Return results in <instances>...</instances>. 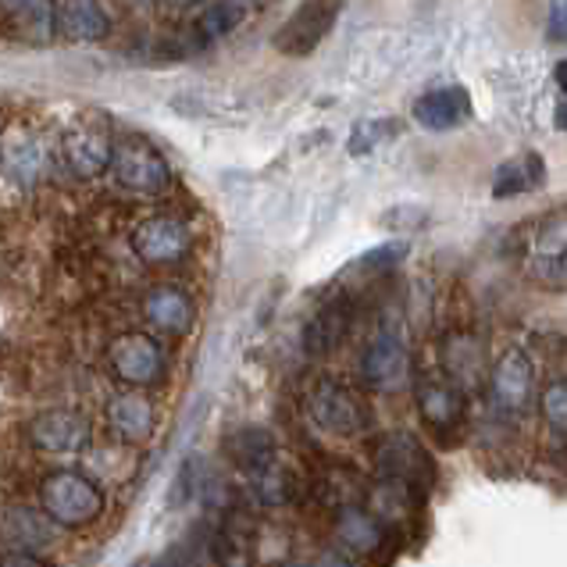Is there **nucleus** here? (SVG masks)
<instances>
[{
  "label": "nucleus",
  "mask_w": 567,
  "mask_h": 567,
  "mask_svg": "<svg viewBox=\"0 0 567 567\" xmlns=\"http://www.w3.org/2000/svg\"><path fill=\"white\" fill-rule=\"evenodd\" d=\"M229 461L261 507H282L297 496V478L279 457V443L261 425H243L229 435Z\"/></svg>",
  "instance_id": "f257e3e1"
},
{
  "label": "nucleus",
  "mask_w": 567,
  "mask_h": 567,
  "mask_svg": "<svg viewBox=\"0 0 567 567\" xmlns=\"http://www.w3.org/2000/svg\"><path fill=\"white\" fill-rule=\"evenodd\" d=\"M303 411L311 417V425L321 429L332 440H358L371 429V408L368 400L353 385L321 375L307 385Z\"/></svg>",
  "instance_id": "f03ea898"
},
{
  "label": "nucleus",
  "mask_w": 567,
  "mask_h": 567,
  "mask_svg": "<svg viewBox=\"0 0 567 567\" xmlns=\"http://www.w3.org/2000/svg\"><path fill=\"white\" fill-rule=\"evenodd\" d=\"M111 172H115V183L136 193V197H161V193L175 186L168 157L140 133L115 140V147H111Z\"/></svg>",
  "instance_id": "7ed1b4c3"
},
{
  "label": "nucleus",
  "mask_w": 567,
  "mask_h": 567,
  "mask_svg": "<svg viewBox=\"0 0 567 567\" xmlns=\"http://www.w3.org/2000/svg\"><path fill=\"white\" fill-rule=\"evenodd\" d=\"M37 499L43 514L61 528H86L104 514L101 485L83 478L79 472H51L43 475Z\"/></svg>",
  "instance_id": "20e7f679"
},
{
  "label": "nucleus",
  "mask_w": 567,
  "mask_h": 567,
  "mask_svg": "<svg viewBox=\"0 0 567 567\" xmlns=\"http://www.w3.org/2000/svg\"><path fill=\"white\" fill-rule=\"evenodd\" d=\"M408 332L396 315H385L379 321V329L371 332L364 358H361V379L375 393H396L408 382Z\"/></svg>",
  "instance_id": "39448f33"
},
{
  "label": "nucleus",
  "mask_w": 567,
  "mask_h": 567,
  "mask_svg": "<svg viewBox=\"0 0 567 567\" xmlns=\"http://www.w3.org/2000/svg\"><path fill=\"white\" fill-rule=\"evenodd\" d=\"M371 457H375L379 478L403 482L417 493H429L435 485V461H432L429 446L421 443L414 432H403V429L382 432Z\"/></svg>",
  "instance_id": "423d86ee"
},
{
  "label": "nucleus",
  "mask_w": 567,
  "mask_h": 567,
  "mask_svg": "<svg viewBox=\"0 0 567 567\" xmlns=\"http://www.w3.org/2000/svg\"><path fill=\"white\" fill-rule=\"evenodd\" d=\"M111 147H115V136L101 118H75L64 125L61 143H58V154H61V165L75 179H101V175L111 168Z\"/></svg>",
  "instance_id": "0eeeda50"
},
{
  "label": "nucleus",
  "mask_w": 567,
  "mask_h": 567,
  "mask_svg": "<svg viewBox=\"0 0 567 567\" xmlns=\"http://www.w3.org/2000/svg\"><path fill=\"white\" fill-rule=\"evenodd\" d=\"M485 382H489L493 408L504 417L517 421L525 417V411L532 408V396H536V364H532L522 347H507L493 361V368L485 371Z\"/></svg>",
  "instance_id": "6e6552de"
},
{
  "label": "nucleus",
  "mask_w": 567,
  "mask_h": 567,
  "mask_svg": "<svg viewBox=\"0 0 567 567\" xmlns=\"http://www.w3.org/2000/svg\"><path fill=\"white\" fill-rule=\"evenodd\" d=\"M107 368L122 385L151 389V385H157L161 379H165L168 361H165V350H161V343L154 336L125 332L107 347Z\"/></svg>",
  "instance_id": "1a4fd4ad"
},
{
  "label": "nucleus",
  "mask_w": 567,
  "mask_h": 567,
  "mask_svg": "<svg viewBox=\"0 0 567 567\" xmlns=\"http://www.w3.org/2000/svg\"><path fill=\"white\" fill-rule=\"evenodd\" d=\"M343 0H303L289 19L275 29V51L286 58H307L315 54L332 32Z\"/></svg>",
  "instance_id": "9d476101"
},
{
  "label": "nucleus",
  "mask_w": 567,
  "mask_h": 567,
  "mask_svg": "<svg viewBox=\"0 0 567 567\" xmlns=\"http://www.w3.org/2000/svg\"><path fill=\"white\" fill-rule=\"evenodd\" d=\"M193 250V229L175 215H151L133 229V254L143 265L168 268L186 261Z\"/></svg>",
  "instance_id": "9b49d317"
},
{
  "label": "nucleus",
  "mask_w": 567,
  "mask_h": 567,
  "mask_svg": "<svg viewBox=\"0 0 567 567\" xmlns=\"http://www.w3.org/2000/svg\"><path fill=\"white\" fill-rule=\"evenodd\" d=\"M414 403H417L421 421H425V425L432 429V435H440V440H453V435L464 429V417H467L464 393L443 375V371L440 375H421L417 379Z\"/></svg>",
  "instance_id": "f8f14e48"
},
{
  "label": "nucleus",
  "mask_w": 567,
  "mask_h": 567,
  "mask_svg": "<svg viewBox=\"0 0 567 567\" xmlns=\"http://www.w3.org/2000/svg\"><path fill=\"white\" fill-rule=\"evenodd\" d=\"M29 443L43 453H79L93 440L90 417L79 411H47L29 421Z\"/></svg>",
  "instance_id": "ddd939ff"
},
{
  "label": "nucleus",
  "mask_w": 567,
  "mask_h": 567,
  "mask_svg": "<svg viewBox=\"0 0 567 567\" xmlns=\"http://www.w3.org/2000/svg\"><path fill=\"white\" fill-rule=\"evenodd\" d=\"M440 361H443V375L461 389H478L485 382V371H489V361H485V343L475 332H446L440 343Z\"/></svg>",
  "instance_id": "4468645a"
},
{
  "label": "nucleus",
  "mask_w": 567,
  "mask_h": 567,
  "mask_svg": "<svg viewBox=\"0 0 567 567\" xmlns=\"http://www.w3.org/2000/svg\"><path fill=\"white\" fill-rule=\"evenodd\" d=\"M411 118L429 128V133H450V128H461L467 118H472V93L464 86H435L429 93H421Z\"/></svg>",
  "instance_id": "2eb2a0df"
},
{
  "label": "nucleus",
  "mask_w": 567,
  "mask_h": 567,
  "mask_svg": "<svg viewBox=\"0 0 567 567\" xmlns=\"http://www.w3.org/2000/svg\"><path fill=\"white\" fill-rule=\"evenodd\" d=\"M143 315L157 329L168 336H186L197 321V303L179 286H154L147 297H143Z\"/></svg>",
  "instance_id": "dca6fc26"
},
{
  "label": "nucleus",
  "mask_w": 567,
  "mask_h": 567,
  "mask_svg": "<svg viewBox=\"0 0 567 567\" xmlns=\"http://www.w3.org/2000/svg\"><path fill=\"white\" fill-rule=\"evenodd\" d=\"M111 32V19L101 0H61L54 14V37L69 43H101Z\"/></svg>",
  "instance_id": "f3484780"
},
{
  "label": "nucleus",
  "mask_w": 567,
  "mask_h": 567,
  "mask_svg": "<svg viewBox=\"0 0 567 567\" xmlns=\"http://www.w3.org/2000/svg\"><path fill=\"white\" fill-rule=\"evenodd\" d=\"M350 321H353V303H350L347 297L329 300L311 321H307L303 350L311 353V358H326V353H332V350L347 339Z\"/></svg>",
  "instance_id": "a211bd4d"
},
{
  "label": "nucleus",
  "mask_w": 567,
  "mask_h": 567,
  "mask_svg": "<svg viewBox=\"0 0 567 567\" xmlns=\"http://www.w3.org/2000/svg\"><path fill=\"white\" fill-rule=\"evenodd\" d=\"M107 425L125 443H147L154 435V408L140 393H118L107 400Z\"/></svg>",
  "instance_id": "6ab92c4d"
},
{
  "label": "nucleus",
  "mask_w": 567,
  "mask_h": 567,
  "mask_svg": "<svg viewBox=\"0 0 567 567\" xmlns=\"http://www.w3.org/2000/svg\"><path fill=\"white\" fill-rule=\"evenodd\" d=\"M0 172L8 175L11 186L32 189L43 175V147L32 133H14L4 147H0Z\"/></svg>",
  "instance_id": "aec40b11"
},
{
  "label": "nucleus",
  "mask_w": 567,
  "mask_h": 567,
  "mask_svg": "<svg viewBox=\"0 0 567 567\" xmlns=\"http://www.w3.org/2000/svg\"><path fill=\"white\" fill-rule=\"evenodd\" d=\"M421 499H425V493L411 489V485L379 478V485L368 496V504H371L368 514L389 532V528H396V525H408V517L421 507Z\"/></svg>",
  "instance_id": "412c9836"
},
{
  "label": "nucleus",
  "mask_w": 567,
  "mask_h": 567,
  "mask_svg": "<svg viewBox=\"0 0 567 567\" xmlns=\"http://www.w3.org/2000/svg\"><path fill=\"white\" fill-rule=\"evenodd\" d=\"M336 532H339V539H343L347 554H364V557H379L382 539L389 536L361 504L336 511Z\"/></svg>",
  "instance_id": "4be33fe9"
},
{
  "label": "nucleus",
  "mask_w": 567,
  "mask_h": 567,
  "mask_svg": "<svg viewBox=\"0 0 567 567\" xmlns=\"http://www.w3.org/2000/svg\"><path fill=\"white\" fill-rule=\"evenodd\" d=\"M543 179H546V165H543L539 154L504 161L493 175V197H499V200L517 197V193H528V189L543 186Z\"/></svg>",
  "instance_id": "5701e85b"
},
{
  "label": "nucleus",
  "mask_w": 567,
  "mask_h": 567,
  "mask_svg": "<svg viewBox=\"0 0 567 567\" xmlns=\"http://www.w3.org/2000/svg\"><path fill=\"white\" fill-rule=\"evenodd\" d=\"M528 271L536 275L543 286H554L560 289L564 286V221L557 218L554 229H543V236L536 239V247H532V257H528Z\"/></svg>",
  "instance_id": "b1692460"
},
{
  "label": "nucleus",
  "mask_w": 567,
  "mask_h": 567,
  "mask_svg": "<svg viewBox=\"0 0 567 567\" xmlns=\"http://www.w3.org/2000/svg\"><path fill=\"white\" fill-rule=\"evenodd\" d=\"M0 539L19 546V549H29L47 543V532L40 525V517L25 511V507H0Z\"/></svg>",
  "instance_id": "393cba45"
},
{
  "label": "nucleus",
  "mask_w": 567,
  "mask_h": 567,
  "mask_svg": "<svg viewBox=\"0 0 567 567\" xmlns=\"http://www.w3.org/2000/svg\"><path fill=\"white\" fill-rule=\"evenodd\" d=\"M243 22H247V4L243 0H218V4H210L200 22H197V32L200 40H218V37H229L233 29H239Z\"/></svg>",
  "instance_id": "a878e982"
},
{
  "label": "nucleus",
  "mask_w": 567,
  "mask_h": 567,
  "mask_svg": "<svg viewBox=\"0 0 567 567\" xmlns=\"http://www.w3.org/2000/svg\"><path fill=\"white\" fill-rule=\"evenodd\" d=\"M543 417H546V429L557 435V443H564L567 435V382L554 379L543 389Z\"/></svg>",
  "instance_id": "bb28decb"
},
{
  "label": "nucleus",
  "mask_w": 567,
  "mask_h": 567,
  "mask_svg": "<svg viewBox=\"0 0 567 567\" xmlns=\"http://www.w3.org/2000/svg\"><path fill=\"white\" fill-rule=\"evenodd\" d=\"M385 136H393V128L385 125V118L382 122L364 118V122L353 125V133H350V154L353 157H364V154H371L375 147H382Z\"/></svg>",
  "instance_id": "cd10ccee"
},
{
  "label": "nucleus",
  "mask_w": 567,
  "mask_h": 567,
  "mask_svg": "<svg viewBox=\"0 0 567 567\" xmlns=\"http://www.w3.org/2000/svg\"><path fill=\"white\" fill-rule=\"evenodd\" d=\"M403 257H408V243H403V239H393V243H385V247L364 254V257H361V268H364V271H389L393 265H400Z\"/></svg>",
  "instance_id": "c85d7f7f"
},
{
  "label": "nucleus",
  "mask_w": 567,
  "mask_h": 567,
  "mask_svg": "<svg viewBox=\"0 0 567 567\" xmlns=\"http://www.w3.org/2000/svg\"><path fill=\"white\" fill-rule=\"evenodd\" d=\"M546 37H549V40H557V43L567 37V0H554V4H549Z\"/></svg>",
  "instance_id": "c756f323"
},
{
  "label": "nucleus",
  "mask_w": 567,
  "mask_h": 567,
  "mask_svg": "<svg viewBox=\"0 0 567 567\" xmlns=\"http://www.w3.org/2000/svg\"><path fill=\"white\" fill-rule=\"evenodd\" d=\"M311 567H358V560H353V554H347V549L329 546V549H321V554L315 557Z\"/></svg>",
  "instance_id": "7c9ffc66"
},
{
  "label": "nucleus",
  "mask_w": 567,
  "mask_h": 567,
  "mask_svg": "<svg viewBox=\"0 0 567 567\" xmlns=\"http://www.w3.org/2000/svg\"><path fill=\"white\" fill-rule=\"evenodd\" d=\"M0 567H51V564L40 560L37 554H29V549H19V554L0 557Z\"/></svg>",
  "instance_id": "2f4dec72"
},
{
  "label": "nucleus",
  "mask_w": 567,
  "mask_h": 567,
  "mask_svg": "<svg viewBox=\"0 0 567 567\" xmlns=\"http://www.w3.org/2000/svg\"><path fill=\"white\" fill-rule=\"evenodd\" d=\"M154 567H204V564H200V557H186V554H172L168 560H161V564H154Z\"/></svg>",
  "instance_id": "473e14b6"
},
{
  "label": "nucleus",
  "mask_w": 567,
  "mask_h": 567,
  "mask_svg": "<svg viewBox=\"0 0 567 567\" xmlns=\"http://www.w3.org/2000/svg\"><path fill=\"white\" fill-rule=\"evenodd\" d=\"M172 8H193V4H200V0H168Z\"/></svg>",
  "instance_id": "72a5a7b5"
},
{
  "label": "nucleus",
  "mask_w": 567,
  "mask_h": 567,
  "mask_svg": "<svg viewBox=\"0 0 567 567\" xmlns=\"http://www.w3.org/2000/svg\"><path fill=\"white\" fill-rule=\"evenodd\" d=\"M279 567H300V564H293V560H286V564H279Z\"/></svg>",
  "instance_id": "f704fd0d"
}]
</instances>
